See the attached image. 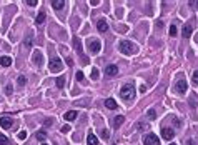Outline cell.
Returning a JSON list of instances; mask_svg holds the SVG:
<instances>
[{"mask_svg":"<svg viewBox=\"0 0 198 145\" xmlns=\"http://www.w3.org/2000/svg\"><path fill=\"white\" fill-rule=\"evenodd\" d=\"M120 97H122L123 100H130V98L135 97V87H133V83L123 85L122 90H120Z\"/></svg>","mask_w":198,"mask_h":145,"instance_id":"1","label":"cell"},{"mask_svg":"<svg viewBox=\"0 0 198 145\" xmlns=\"http://www.w3.org/2000/svg\"><path fill=\"white\" fill-rule=\"evenodd\" d=\"M118 50L122 52V53H125V55H132V53H135L137 48L132 45V42H128V40H122V42H118Z\"/></svg>","mask_w":198,"mask_h":145,"instance_id":"2","label":"cell"},{"mask_svg":"<svg viewBox=\"0 0 198 145\" xmlns=\"http://www.w3.org/2000/svg\"><path fill=\"white\" fill-rule=\"evenodd\" d=\"M48 68H50V72H52V73H58L60 70H63L62 60H60L58 57H53V59L50 60V64H48Z\"/></svg>","mask_w":198,"mask_h":145,"instance_id":"3","label":"cell"},{"mask_svg":"<svg viewBox=\"0 0 198 145\" xmlns=\"http://www.w3.org/2000/svg\"><path fill=\"white\" fill-rule=\"evenodd\" d=\"M88 50L92 53H98L102 50V42L98 39H90L88 40Z\"/></svg>","mask_w":198,"mask_h":145,"instance_id":"4","label":"cell"},{"mask_svg":"<svg viewBox=\"0 0 198 145\" xmlns=\"http://www.w3.org/2000/svg\"><path fill=\"white\" fill-rule=\"evenodd\" d=\"M143 144L145 145H160V140L155 133H148V135L143 137Z\"/></svg>","mask_w":198,"mask_h":145,"instance_id":"5","label":"cell"},{"mask_svg":"<svg viewBox=\"0 0 198 145\" xmlns=\"http://www.w3.org/2000/svg\"><path fill=\"white\" fill-rule=\"evenodd\" d=\"M186 90H188L186 80H178L177 83H175V92H177V94H186Z\"/></svg>","mask_w":198,"mask_h":145,"instance_id":"6","label":"cell"},{"mask_svg":"<svg viewBox=\"0 0 198 145\" xmlns=\"http://www.w3.org/2000/svg\"><path fill=\"white\" fill-rule=\"evenodd\" d=\"M32 62H34L35 65H42V62H43V53H42V52L35 50L34 55H32Z\"/></svg>","mask_w":198,"mask_h":145,"instance_id":"7","label":"cell"},{"mask_svg":"<svg viewBox=\"0 0 198 145\" xmlns=\"http://www.w3.org/2000/svg\"><path fill=\"white\" fill-rule=\"evenodd\" d=\"M12 125H13V122H12V119H9V117H2L0 119V127L2 128H12Z\"/></svg>","mask_w":198,"mask_h":145,"instance_id":"8","label":"cell"},{"mask_svg":"<svg viewBox=\"0 0 198 145\" xmlns=\"http://www.w3.org/2000/svg\"><path fill=\"white\" fill-rule=\"evenodd\" d=\"M161 137H163L165 140H172L173 137H175V132H173L172 128H163L161 130Z\"/></svg>","mask_w":198,"mask_h":145,"instance_id":"9","label":"cell"},{"mask_svg":"<svg viewBox=\"0 0 198 145\" xmlns=\"http://www.w3.org/2000/svg\"><path fill=\"white\" fill-rule=\"evenodd\" d=\"M105 73L108 75V77H115L118 73V67L117 65H108V67L105 68Z\"/></svg>","mask_w":198,"mask_h":145,"instance_id":"10","label":"cell"},{"mask_svg":"<svg viewBox=\"0 0 198 145\" xmlns=\"http://www.w3.org/2000/svg\"><path fill=\"white\" fill-rule=\"evenodd\" d=\"M87 145H98V138L93 132H88L87 135Z\"/></svg>","mask_w":198,"mask_h":145,"instance_id":"11","label":"cell"},{"mask_svg":"<svg viewBox=\"0 0 198 145\" xmlns=\"http://www.w3.org/2000/svg\"><path fill=\"white\" fill-rule=\"evenodd\" d=\"M191 34H193V27L190 25V23H186V25L183 27V30H181V35H183L185 39H188V37H191Z\"/></svg>","mask_w":198,"mask_h":145,"instance_id":"12","label":"cell"},{"mask_svg":"<svg viewBox=\"0 0 198 145\" xmlns=\"http://www.w3.org/2000/svg\"><path fill=\"white\" fill-rule=\"evenodd\" d=\"M73 48L80 53V57H83V52H82V42H80L78 37H73Z\"/></svg>","mask_w":198,"mask_h":145,"instance_id":"13","label":"cell"},{"mask_svg":"<svg viewBox=\"0 0 198 145\" xmlns=\"http://www.w3.org/2000/svg\"><path fill=\"white\" fill-rule=\"evenodd\" d=\"M97 29L100 30V32H103V34H105L107 30H108V25H107V22L103 20V18H100V20L97 22Z\"/></svg>","mask_w":198,"mask_h":145,"instance_id":"14","label":"cell"},{"mask_svg":"<svg viewBox=\"0 0 198 145\" xmlns=\"http://www.w3.org/2000/svg\"><path fill=\"white\" fill-rule=\"evenodd\" d=\"M0 65H2V67H9V65H12V57H7V55L0 57Z\"/></svg>","mask_w":198,"mask_h":145,"instance_id":"15","label":"cell"},{"mask_svg":"<svg viewBox=\"0 0 198 145\" xmlns=\"http://www.w3.org/2000/svg\"><path fill=\"white\" fill-rule=\"evenodd\" d=\"M52 7H53L55 10H60L65 7V2H63V0H52Z\"/></svg>","mask_w":198,"mask_h":145,"instance_id":"16","label":"cell"},{"mask_svg":"<svg viewBox=\"0 0 198 145\" xmlns=\"http://www.w3.org/2000/svg\"><path fill=\"white\" fill-rule=\"evenodd\" d=\"M65 120H68V122H72V120H75L77 119V110H70V112H67L65 114Z\"/></svg>","mask_w":198,"mask_h":145,"instance_id":"17","label":"cell"},{"mask_svg":"<svg viewBox=\"0 0 198 145\" xmlns=\"http://www.w3.org/2000/svg\"><path fill=\"white\" fill-rule=\"evenodd\" d=\"M43 22H45V12H38V15L35 17V23H37V25H42Z\"/></svg>","mask_w":198,"mask_h":145,"instance_id":"18","label":"cell"},{"mask_svg":"<svg viewBox=\"0 0 198 145\" xmlns=\"http://www.w3.org/2000/svg\"><path fill=\"white\" fill-rule=\"evenodd\" d=\"M105 107H107V108H112V110H113V108H117V102H115V100H113V98H107V100H105Z\"/></svg>","mask_w":198,"mask_h":145,"instance_id":"19","label":"cell"},{"mask_svg":"<svg viewBox=\"0 0 198 145\" xmlns=\"http://www.w3.org/2000/svg\"><path fill=\"white\" fill-rule=\"evenodd\" d=\"M123 120H125V117H123V115H117V117H115V119H113V125H115V127H120V125H122L123 124Z\"/></svg>","mask_w":198,"mask_h":145,"instance_id":"20","label":"cell"},{"mask_svg":"<svg viewBox=\"0 0 198 145\" xmlns=\"http://www.w3.org/2000/svg\"><path fill=\"white\" fill-rule=\"evenodd\" d=\"M98 77H100V73H98V68L93 67L92 70H90V78H92V80H98Z\"/></svg>","mask_w":198,"mask_h":145,"instance_id":"21","label":"cell"},{"mask_svg":"<svg viewBox=\"0 0 198 145\" xmlns=\"http://www.w3.org/2000/svg\"><path fill=\"white\" fill-rule=\"evenodd\" d=\"M168 34H170V37H177V34H178V29H177V25H175V23H172V25H170Z\"/></svg>","mask_w":198,"mask_h":145,"instance_id":"22","label":"cell"},{"mask_svg":"<svg viewBox=\"0 0 198 145\" xmlns=\"http://www.w3.org/2000/svg\"><path fill=\"white\" fill-rule=\"evenodd\" d=\"M35 135H37V138H38L40 142H43V140L47 138V132H45V130H38V132L35 133Z\"/></svg>","mask_w":198,"mask_h":145,"instance_id":"23","label":"cell"},{"mask_svg":"<svg viewBox=\"0 0 198 145\" xmlns=\"http://www.w3.org/2000/svg\"><path fill=\"white\" fill-rule=\"evenodd\" d=\"M55 83H57V87H58V89H63V87H65V78H63V77H58Z\"/></svg>","mask_w":198,"mask_h":145,"instance_id":"24","label":"cell"},{"mask_svg":"<svg viewBox=\"0 0 198 145\" xmlns=\"http://www.w3.org/2000/svg\"><path fill=\"white\" fill-rule=\"evenodd\" d=\"M32 39H34V34L30 32V34L27 35V39H25V47H30V45H32Z\"/></svg>","mask_w":198,"mask_h":145,"instance_id":"25","label":"cell"},{"mask_svg":"<svg viewBox=\"0 0 198 145\" xmlns=\"http://www.w3.org/2000/svg\"><path fill=\"white\" fill-rule=\"evenodd\" d=\"M0 145H9V138L4 133H0Z\"/></svg>","mask_w":198,"mask_h":145,"instance_id":"26","label":"cell"},{"mask_svg":"<svg viewBox=\"0 0 198 145\" xmlns=\"http://www.w3.org/2000/svg\"><path fill=\"white\" fill-rule=\"evenodd\" d=\"M102 138H103V140H108V138H110V132L107 130V128L102 130Z\"/></svg>","mask_w":198,"mask_h":145,"instance_id":"27","label":"cell"},{"mask_svg":"<svg viewBox=\"0 0 198 145\" xmlns=\"http://www.w3.org/2000/svg\"><path fill=\"white\" fill-rule=\"evenodd\" d=\"M191 80H193L195 85H198V70H195V72H193V75H191Z\"/></svg>","mask_w":198,"mask_h":145,"instance_id":"28","label":"cell"},{"mask_svg":"<svg viewBox=\"0 0 198 145\" xmlns=\"http://www.w3.org/2000/svg\"><path fill=\"white\" fill-rule=\"evenodd\" d=\"M18 140H25V138H27V132H25V130H22V132H18Z\"/></svg>","mask_w":198,"mask_h":145,"instance_id":"29","label":"cell"},{"mask_svg":"<svg viewBox=\"0 0 198 145\" xmlns=\"http://www.w3.org/2000/svg\"><path fill=\"white\" fill-rule=\"evenodd\" d=\"M60 132H62V133H68V132H70V125H63V127L60 128Z\"/></svg>","mask_w":198,"mask_h":145,"instance_id":"30","label":"cell"},{"mask_svg":"<svg viewBox=\"0 0 198 145\" xmlns=\"http://www.w3.org/2000/svg\"><path fill=\"white\" fill-rule=\"evenodd\" d=\"M75 77H77V80H78V82H82V80H83V72H82V70H78Z\"/></svg>","mask_w":198,"mask_h":145,"instance_id":"31","label":"cell"},{"mask_svg":"<svg viewBox=\"0 0 198 145\" xmlns=\"http://www.w3.org/2000/svg\"><path fill=\"white\" fill-rule=\"evenodd\" d=\"M25 4H27V5H30V7H35V5L38 4V2H37V0H25Z\"/></svg>","mask_w":198,"mask_h":145,"instance_id":"32","label":"cell"},{"mask_svg":"<svg viewBox=\"0 0 198 145\" xmlns=\"http://www.w3.org/2000/svg\"><path fill=\"white\" fill-rule=\"evenodd\" d=\"M18 83H20V85H25V83H27V78L23 77V75H20V77H18Z\"/></svg>","mask_w":198,"mask_h":145,"instance_id":"33","label":"cell"},{"mask_svg":"<svg viewBox=\"0 0 198 145\" xmlns=\"http://www.w3.org/2000/svg\"><path fill=\"white\" fill-rule=\"evenodd\" d=\"M5 92H7V95H10L13 92V87L12 85H7V87H5Z\"/></svg>","mask_w":198,"mask_h":145,"instance_id":"34","label":"cell"},{"mask_svg":"<svg viewBox=\"0 0 198 145\" xmlns=\"http://www.w3.org/2000/svg\"><path fill=\"white\" fill-rule=\"evenodd\" d=\"M148 117H150V119H155V117H156L155 110H148Z\"/></svg>","mask_w":198,"mask_h":145,"instance_id":"35","label":"cell"},{"mask_svg":"<svg viewBox=\"0 0 198 145\" xmlns=\"http://www.w3.org/2000/svg\"><path fill=\"white\" fill-rule=\"evenodd\" d=\"M90 4H92L93 7H97V5H100V0H92V2H90Z\"/></svg>","mask_w":198,"mask_h":145,"instance_id":"36","label":"cell"},{"mask_svg":"<svg viewBox=\"0 0 198 145\" xmlns=\"http://www.w3.org/2000/svg\"><path fill=\"white\" fill-rule=\"evenodd\" d=\"M140 92H143V94H145V92H147V87H145V85H140Z\"/></svg>","mask_w":198,"mask_h":145,"instance_id":"37","label":"cell"},{"mask_svg":"<svg viewBox=\"0 0 198 145\" xmlns=\"http://www.w3.org/2000/svg\"><path fill=\"white\" fill-rule=\"evenodd\" d=\"M190 5H191V7L195 9V7H198V2H190Z\"/></svg>","mask_w":198,"mask_h":145,"instance_id":"38","label":"cell"},{"mask_svg":"<svg viewBox=\"0 0 198 145\" xmlns=\"http://www.w3.org/2000/svg\"><path fill=\"white\" fill-rule=\"evenodd\" d=\"M170 145H175V144H170Z\"/></svg>","mask_w":198,"mask_h":145,"instance_id":"39","label":"cell"},{"mask_svg":"<svg viewBox=\"0 0 198 145\" xmlns=\"http://www.w3.org/2000/svg\"><path fill=\"white\" fill-rule=\"evenodd\" d=\"M42 145H47V144H42Z\"/></svg>","mask_w":198,"mask_h":145,"instance_id":"40","label":"cell"}]
</instances>
